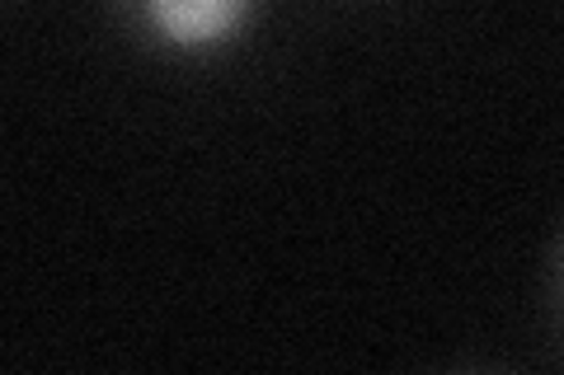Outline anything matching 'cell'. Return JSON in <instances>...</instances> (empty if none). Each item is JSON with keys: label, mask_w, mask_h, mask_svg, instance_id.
Segmentation results:
<instances>
[{"label": "cell", "mask_w": 564, "mask_h": 375, "mask_svg": "<svg viewBox=\"0 0 564 375\" xmlns=\"http://www.w3.org/2000/svg\"><path fill=\"white\" fill-rule=\"evenodd\" d=\"M263 0H104L109 24L141 57L203 66L240 47L259 24Z\"/></svg>", "instance_id": "obj_1"}, {"label": "cell", "mask_w": 564, "mask_h": 375, "mask_svg": "<svg viewBox=\"0 0 564 375\" xmlns=\"http://www.w3.org/2000/svg\"><path fill=\"white\" fill-rule=\"evenodd\" d=\"M541 319H545L551 343L564 352V221L555 225L551 244H545V258H541Z\"/></svg>", "instance_id": "obj_2"}]
</instances>
